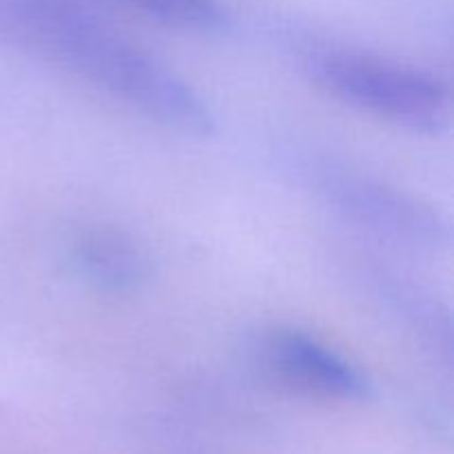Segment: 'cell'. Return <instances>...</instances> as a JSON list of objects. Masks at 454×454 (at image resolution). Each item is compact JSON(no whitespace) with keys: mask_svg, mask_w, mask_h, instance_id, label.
Returning <instances> with one entry per match:
<instances>
[{"mask_svg":"<svg viewBox=\"0 0 454 454\" xmlns=\"http://www.w3.org/2000/svg\"><path fill=\"white\" fill-rule=\"evenodd\" d=\"M0 29L145 118L186 133H213L211 109L182 75L124 38L84 0H0Z\"/></svg>","mask_w":454,"mask_h":454,"instance_id":"obj_1","label":"cell"},{"mask_svg":"<svg viewBox=\"0 0 454 454\" xmlns=\"http://www.w3.org/2000/svg\"><path fill=\"white\" fill-rule=\"evenodd\" d=\"M257 359L270 380L304 397L355 402L368 393V380L348 357L297 328L264 333L257 344Z\"/></svg>","mask_w":454,"mask_h":454,"instance_id":"obj_4","label":"cell"},{"mask_svg":"<svg viewBox=\"0 0 454 454\" xmlns=\"http://www.w3.org/2000/svg\"><path fill=\"white\" fill-rule=\"evenodd\" d=\"M71 264L96 291L129 295L149 278V257L122 231L109 226L82 229L71 239Z\"/></svg>","mask_w":454,"mask_h":454,"instance_id":"obj_5","label":"cell"},{"mask_svg":"<svg viewBox=\"0 0 454 454\" xmlns=\"http://www.w3.org/2000/svg\"><path fill=\"white\" fill-rule=\"evenodd\" d=\"M317 191L350 224L393 244L424 251L439 248L448 238L446 224L433 207L377 177L350 168H326Z\"/></svg>","mask_w":454,"mask_h":454,"instance_id":"obj_3","label":"cell"},{"mask_svg":"<svg viewBox=\"0 0 454 454\" xmlns=\"http://www.w3.org/2000/svg\"><path fill=\"white\" fill-rule=\"evenodd\" d=\"M122 3L176 29L213 34L229 25V12L222 0H122Z\"/></svg>","mask_w":454,"mask_h":454,"instance_id":"obj_6","label":"cell"},{"mask_svg":"<svg viewBox=\"0 0 454 454\" xmlns=\"http://www.w3.org/2000/svg\"><path fill=\"white\" fill-rule=\"evenodd\" d=\"M304 69L317 87L353 109L421 133L450 120V89L434 74L348 47H313Z\"/></svg>","mask_w":454,"mask_h":454,"instance_id":"obj_2","label":"cell"}]
</instances>
